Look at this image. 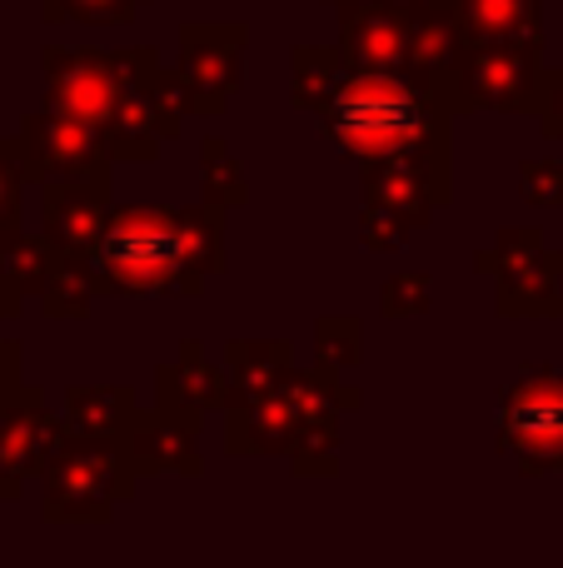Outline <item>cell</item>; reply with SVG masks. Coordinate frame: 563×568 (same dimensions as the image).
Wrapping results in <instances>:
<instances>
[{"instance_id": "22", "label": "cell", "mask_w": 563, "mask_h": 568, "mask_svg": "<svg viewBox=\"0 0 563 568\" xmlns=\"http://www.w3.org/2000/svg\"><path fill=\"white\" fill-rule=\"evenodd\" d=\"M459 45H464V36H459L449 10H414V16H409L405 70L419 80H429V90H434V80L449 70V60L459 55Z\"/></svg>"}, {"instance_id": "25", "label": "cell", "mask_w": 563, "mask_h": 568, "mask_svg": "<svg viewBox=\"0 0 563 568\" xmlns=\"http://www.w3.org/2000/svg\"><path fill=\"white\" fill-rule=\"evenodd\" d=\"M90 304H95V284L85 275V260H60V270L50 275V284L40 290V310L50 314V320H85Z\"/></svg>"}, {"instance_id": "10", "label": "cell", "mask_w": 563, "mask_h": 568, "mask_svg": "<svg viewBox=\"0 0 563 568\" xmlns=\"http://www.w3.org/2000/svg\"><path fill=\"white\" fill-rule=\"evenodd\" d=\"M16 145H20V165H25V185H40V180L115 175V160H110L100 130L75 115H60V110H50V105L20 115Z\"/></svg>"}, {"instance_id": "35", "label": "cell", "mask_w": 563, "mask_h": 568, "mask_svg": "<svg viewBox=\"0 0 563 568\" xmlns=\"http://www.w3.org/2000/svg\"><path fill=\"white\" fill-rule=\"evenodd\" d=\"M329 6H335V0H329Z\"/></svg>"}, {"instance_id": "33", "label": "cell", "mask_w": 563, "mask_h": 568, "mask_svg": "<svg viewBox=\"0 0 563 568\" xmlns=\"http://www.w3.org/2000/svg\"><path fill=\"white\" fill-rule=\"evenodd\" d=\"M20 310H25V294L10 290V284L0 280V329H6L10 320H20Z\"/></svg>"}, {"instance_id": "6", "label": "cell", "mask_w": 563, "mask_h": 568, "mask_svg": "<svg viewBox=\"0 0 563 568\" xmlns=\"http://www.w3.org/2000/svg\"><path fill=\"white\" fill-rule=\"evenodd\" d=\"M474 270L494 275L499 320H563V250H549L539 225H504Z\"/></svg>"}, {"instance_id": "12", "label": "cell", "mask_w": 563, "mask_h": 568, "mask_svg": "<svg viewBox=\"0 0 563 568\" xmlns=\"http://www.w3.org/2000/svg\"><path fill=\"white\" fill-rule=\"evenodd\" d=\"M65 439V419L45 409V394L20 384L0 404V499L16 504L30 484L40 479L45 459Z\"/></svg>"}, {"instance_id": "20", "label": "cell", "mask_w": 563, "mask_h": 568, "mask_svg": "<svg viewBox=\"0 0 563 568\" xmlns=\"http://www.w3.org/2000/svg\"><path fill=\"white\" fill-rule=\"evenodd\" d=\"M140 404L130 384H70L60 419L70 434H125Z\"/></svg>"}, {"instance_id": "31", "label": "cell", "mask_w": 563, "mask_h": 568, "mask_svg": "<svg viewBox=\"0 0 563 568\" xmlns=\"http://www.w3.org/2000/svg\"><path fill=\"white\" fill-rule=\"evenodd\" d=\"M534 120H539V135L563 140V65H544V70H539Z\"/></svg>"}, {"instance_id": "32", "label": "cell", "mask_w": 563, "mask_h": 568, "mask_svg": "<svg viewBox=\"0 0 563 568\" xmlns=\"http://www.w3.org/2000/svg\"><path fill=\"white\" fill-rule=\"evenodd\" d=\"M20 384H25V349H20V339L0 334V404H6Z\"/></svg>"}, {"instance_id": "17", "label": "cell", "mask_w": 563, "mask_h": 568, "mask_svg": "<svg viewBox=\"0 0 563 568\" xmlns=\"http://www.w3.org/2000/svg\"><path fill=\"white\" fill-rule=\"evenodd\" d=\"M225 404V364H215L199 339H185L170 364L155 369V409L205 424Z\"/></svg>"}, {"instance_id": "13", "label": "cell", "mask_w": 563, "mask_h": 568, "mask_svg": "<svg viewBox=\"0 0 563 568\" xmlns=\"http://www.w3.org/2000/svg\"><path fill=\"white\" fill-rule=\"evenodd\" d=\"M110 175L90 180H40V235L65 260H90L110 225Z\"/></svg>"}, {"instance_id": "3", "label": "cell", "mask_w": 563, "mask_h": 568, "mask_svg": "<svg viewBox=\"0 0 563 568\" xmlns=\"http://www.w3.org/2000/svg\"><path fill=\"white\" fill-rule=\"evenodd\" d=\"M454 150L419 145L365 165L359 175V240L369 255H395L454 200Z\"/></svg>"}, {"instance_id": "14", "label": "cell", "mask_w": 563, "mask_h": 568, "mask_svg": "<svg viewBox=\"0 0 563 568\" xmlns=\"http://www.w3.org/2000/svg\"><path fill=\"white\" fill-rule=\"evenodd\" d=\"M120 449H125L135 479H155V474L199 479V474H205L199 424L180 419V414H165V409H140L135 419H130V429L120 434Z\"/></svg>"}, {"instance_id": "28", "label": "cell", "mask_w": 563, "mask_h": 568, "mask_svg": "<svg viewBox=\"0 0 563 568\" xmlns=\"http://www.w3.org/2000/svg\"><path fill=\"white\" fill-rule=\"evenodd\" d=\"M434 310V275L429 270H399L379 290V314L385 320H419Z\"/></svg>"}, {"instance_id": "29", "label": "cell", "mask_w": 563, "mask_h": 568, "mask_svg": "<svg viewBox=\"0 0 563 568\" xmlns=\"http://www.w3.org/2000/svg\"><path fill=\"white\" fill-rule=\"evenodd\" d=\"M519 195L524 205H539V210H559L563 205V160H524L519 165Z\"/></svg>"}, {"instance_id": "1", "label": "cell", "mask_w": 563, "mask_h": 568, "mask_svg": "<svg viewBox=\"0 0 563 568\" xmlns=\"http://www.w3.org/2000/svg\"><path fill=\"white\" fill-rule=\"evenodd\" d=\"M319 135L339 155L375 165L419 145H449L454 115L429 90V80L409 70H345L339 85L315 110Z\"/></svg>"}, {"instance_id": "5", "label": "cell", "mask_w": 563, "mask_h": 568, "mask_svg": "<svg viewBox=\"0 0 563 568\" xmlns=\"http://www.w3.org/2000/svg\"><path fill=\"white\" fill-rule=\"evenodd\" d=\"M539 70L544 45L529 40H464L449 70L434 80V95L449 105V115H534L539 105Z\"/></svg>"}, {"instance_id": "34", "label": "cell", "mask_w": 563, "mask_h": 568, "mask_svg": "<svg viewBox=\"0 0 563 568\" xmlns=\"http://www.w3.org/2000/svg\"><path fill=\"white\" fill-rule=\"evenodd\" d=\"M389 6H399L405 16H414V10H449V0H389Z\"/></svg>"}, {"instance_id": "2", "label": "cell", "mask_w": 563, "mask_h": 568, "mask_svg": "<svg viewBox=\"0 0 563 568\" xmlns=\"http://www.w3.org/2000/svg\"><path fill=\"white\" fill-rule=\"evenodd\" d=\"M85 275L95 294H120V300H165V294L205 290V280L190 270L185 255V230H180V210L165 205H125L110 210V225L100 245L90 250Z\"/></svg>"}, {"instance_id": "9", "label": "cell", "mask_w": 563, "mask_h": 568, "mask_svg": "<svg viewBox=\"0 0 563 568\" xmlns=\"http://www.w3.org/2000/svg\"><path fill=\"white\" fill-rule=\"evenodd\" d=\"M175 45H180L175 70L190 90L195 115H209V120L225 115L239 80H245L249 26H239V20H185Z\"/></svg>"}, {"instance_id": "30", "label": "cell", "mask_w": 563, "mask_h": 568, "mask_svg": "<svg viewBox=\"0 0 563 568\" xmlns=\"http://www.w3.org/2000/svg\"><path fill=\"white\" fill-rule=\"evenodd\" d=\"M25 210V165L16 135H0V225H20Z\"/></svg>"}, {"instance_id": "4", "label": "cell", "mask_w": 563, "mask_h": 568, "mask_svg": "<svg viewBox=\"0 0 563 568\" xmlns=\"http://www.w3.org/2000/svg\"><path fill=\"white\" fill-rule=\"evenodd\" d=\"M120 434H70L40 469V519L45 524H110L120 504L135 499Z\"/></svg>"}, {"instance_id": "26", "label": "cell", "mask_w": 563, "mask_h": 568, "mask_svg": "<svg viewBox=\"0 0 563 568\" xmlns=\"http://www.w3.org/2000/svg\"><path fill=\"white\" fill-rule=\"evenodd\" d=\"M359 354H365V329H359L355 314H325L315 324V364L329 374H349L359 369Z\"/></svg>"}, {"instance_id": "21", "label": "cell", "mask_w": 563, "mask_h": 568, "mask_svg": "<svg viewBox=\"0 0 563 568\" xmlns=\"http://www.w3.org/2000/svg\"><path fill=\"white\" fill-rule=\"evenodd\" d=\"M60 260L65 255L45 235H30L25 225H0V280L10 290H20L25 300L45 290L50 275L60 270Z\"/></svg>"}, {"instance_id": "8", "label": "cell", "mask_w": 563, "mask_h": 568, "mask_svg": "<svg viewBox=\"0 0 563 568\" xmlns=\"http://www.w3.org/2000/svg\"><path fill=\"white\" fill-rule=\"evenodd\" d=\"M160 75V55L155 45H130L115 50V110H110V125H105V150L115 165H150L160 155V140H175L185 120L160 100L155 90Z\"/></svg>"}, {"instance_id": "15", "label": "cell", "mask_w": 563, "mask_h": 568, "mask_svg": "<svg viewBox=\"0 0 563 568\" xmlns=\"http://www.w3.org/2000/svg\"><path fill=\"white\" fill-rule=\"evenodd\" d=\"M339 10V60L345 70H405L409 16L389 0H335Z\"/></svg>"}, {"instance_id": "23", "label": "cell", "mask_w": 563, "mask_h": 568, "mask_svg": "<svg viewBox=\"0 0 563 568\" xmlns=\"http://www.w3.org/2000/svg\"><path fill=\"white\" fill-rule=\"evenodd\" d=\"M339 75H345V60L335 45H295V55H289V105L315 115L329 90L339 85Z\"/></svg>"}, {"instance_id": "27", "label": "cell", "mask_w": 563, "mask_h": 568, "mask_svg": "<svg viewBox=\"0 0 563 568\" xmlns=\"http://www.w3.org/2000/svg\"><path fill=\"white\" fill-rule=\"evenodd\" d=\"M150 0H40L45 26H130Z\"/></svg>"}, {"instance_id": "18", "label": "cell", "mask_w": 563, "mask_h": 568, "mask_svg": "<svg viewBox=\"0 0 563 568\" xmlns=\"http://www.w3.org/2000/svg\"><path fill=\"white\" fill-rule=\"evenodd\" d=\"M464 40H529L544 45V0H449Z\"/></svg>"}, {"instance_id": "7", "label": "cell", "mask_w": 563, "mask_h": 568, "mask_svg": "<svg viewBox=\"0 0 563 568\" xmlns=\"http://www.w3.org/2000/svg\"><path fill=\"white\" fill-rule=\"evenodd\" d=\"M494 449L509 454L524 479L563 469V364H524V374L499 394Z\"/></svg>"}, {"instance_id": "16", "label": "cell", "mask_w": 563, "mask_h": 568, "mask_svg": "<svg viewBox=\"0 0 563 568\" xmlns=\"http://www.w3.org/2000/svg\"><path fill=\"white\" fill-rule=\"evenodd\" d=\"M219 414H225V449L235 454V459H255V454H295L299 434H305V419H299V409L279 394V384L269 394H259V399H225L219 404Z\"/></svg>"}, {"instance_id": "11", "label": "cell", "mask_w": 563, "mask_h": 568, "mask_svg": "<svg viewBox=\"0 0 563 568\" xmlns=\"http://www.w3.org/2000/svg\"><path fill=\"white\" fill-rule=\"evenodd\" d=\"M40 70H45V100L40 105L75 115L105 135L110 110H115V50L105 45H45L40 50Z\"/></svg>"}, {"instance_id": "19", "label": "cell", "mask_w": 563, "mask_h": 568, "mask_svg": "<svg viewBox=\"0 0 563 568\" xmlns=\"http://www.w3.org/2000/svg\"><path fill=\"white\" fill-rule=\"evenodd\" d=\"M295 364L289 339H229L225 344V399H259Z\"/></svg>"}, {"instance_id": "24", "label": "cell", "mask_w": 563, "mask_h": 568, "mask_svg": "<svg viewBox=\"0 0 563 568\" xmlns=\"http://www.w3.org/2000/svg\"><path fill=\"white\" fill-rule=\"evenodd\" d=\"M199 190H205V200L219 210H235L249 200L245 165H239L235 150L225 145V135H205V145H199Z\"/></svg>"}]
</instances>
